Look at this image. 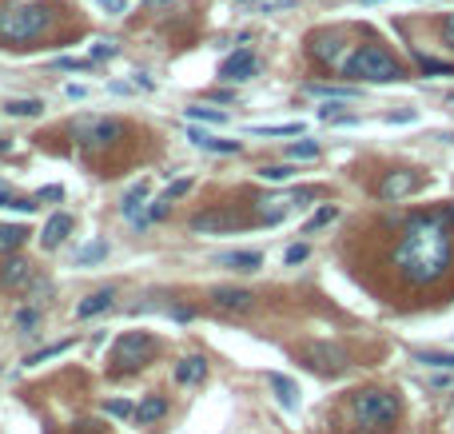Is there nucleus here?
Masks as SVG:
<instances>
[{"mask_svg":"<svg viewBox=\"0 0 454 434\" xmlns=\"http://www.w3.org/2000/svg\"><path fill=\"white\" fill-rule=\"evenodd\" d=\"M454 243L451 227L442 215H415L403 227V235L390 251V267L399 271L406 287H435L442 275L451 271Z\"/></svg>","mask_w":454,"mask_h":434,"instance_id":"nucleus-1","label":"nucleus"},{"mask_svg":"<svg viewBox=\"0 0 454 434\" xmlns=\"http://www.w3.org/2000/svg\"><path fill=\"white\" fill-rule=\"evenodd\" d=\"M52 20H56V4H8L0 8V44L24 48L48 33Z\"/></svg>","mask_w":454,"mask_h":434,"instance_id":"nucleus-2","label":"nucleus"},{"mask_svg":"<svg viewBox=\"0 0 454 434\" xmlns=\"http://www.w3.org/2000/svg\"><path fill=\"white\" fill-rule=\"evenodd\" d=\"M339 72L343 76H351V80H367V84H390V80H403L406 76L403 64H399L387 48H379V44H363V48H355L339 64Z\"/></svg>","mask_w":454,"mask_h":434,"instance_id":"nucleus-3","label":"nucleus"},{"mask_svg":"<svg viewBox=\"0 0 454 434\" xmlns=\"http://www.w3.org/2000/svg\"><path fill=\"white\" fill-rule=\"evenodd\" d=\"M347 415L358 431H387L399 418V399L390 390H355L347 399Z\"/></svg>","mask_w":454,"mask_h":434,"instance_id":"nucleus-4","label":"nucleus"},{"mask_svg":"<svg viewBox=\"0 0 454 434\" xmlns=\"http://www.w3.org/2000/svg\"><path fill=\"white\" fill-rule=\"evenodd\" d=\"M160 354V343L147 331H124L112 347V374H136Z\"/></svg>","mask_w":454,"mask_h":434,"instance_id":"nucleus-5","label":"nucleus"},{"mask_svg":"<svg viewBox=\"0 0 454 434\" xmlns=\"http://www.w3.org/2000/svg\"><path fill=\"white\" fill-rule=\"evenodd\" d=\"M68 132L80 147H92V152H104V147L124 140V124L116 116H80V120H72Z\"/></svg>","mask_w":454,"mask_h":434,"instance_id":"nucleus-6","label":"nucleus"},{"mask_svg":"<svg viewBox=\"0 0 454 434\" xmlns=\"http://www.w3.org/2000/svg\"><path fill=\"white\" fill-rule=\"evenodd\" d=\"M303 359H307L319 374H339V370L351 367V354L343 351V347H335V343H307V347H303Z\"/></svg>","mask_w":454,"mask_h":434,"instance_id":"nucleus-7","label":"nucleus"},{"mask_svg":"<svg viewBox=\"0 0 454 434\" xmlns=\"http://www.w3.org/2000/svg\"><path fill=\"white\" fill-rule=\"evenodd\" d=\"M422 188V172L415 168H399V172H387L379 179V199H403V195H415Z\"/></svg>","mask_w":454,"mask_h":434,"instance_id":"nucleus-8","label":"nucleus"},{"mask_svg":"<svg viewBox=\"0 0 454 434\" xmlns=\"http://www.w3.org/2000/svg\"><path fill=\"white\" fill-rule=\"evenodd\" d=\"M251 76H260V60H255L251 48L231 52L224 64H219V80H227V84H244V80H251Z\"/></svg>","mask_w":454,"mask_h":434,"instance_id":"nucleus-9","label":"nucleus"},{"mask_svg":"<svg viewBox=\"0 0 454 434\" xmlns=\"http://www.w3.org/2000/svg\"><path fill=\"white\" fill-rule=\"evenodd\" d=\"M307 52L319 60V64L339 68V64H343V36H339V33H315V36L307 40Z\"/></svg>","mask_w":454,"mask_h":434,"instance_id":"nucleus-10","label":"nucleus"},{"mask_svg":"<svg viewBox=\"0 0 454 434\" xmlns=\"http://www.w3.org/2000/svg\"><path fill=\"white\" fill-rule=\"evenodd\" d=\"M211 307L215 311H235V315H244V311H251L255 307V295L251 291H244V287H215L211 291Z\"/></svg>","mask_w":454,"mask_h":434,"instance_id":"nucleus-11","label":"nucleus"},{"mask_svg":"<svg viewBox=\"0 0 454 434\" xmlns=\"http://www.w3.org/2000/svg\"><path fill=\"white\" fill-rule=\"evenodd\" d=\"M244 219L235 215V211H224V208H211V211H199V215H192V231H203V235H211V231H231V227H239Z\"/></svg>","mask_w":454,"mask_h":434,"instance_id":"nucleus-12","label":"nucleus"},{"mask_svg":"<svg viewBox=\"0 0 454 434\" xmlns=\"http://www.w3.org/2000/svg\"><path fill=\"white\" fill-rule=\"evenodd\" d=\"M33 263L28 259H20V255H8L4 259V267H0V287L4 291H20V287H28L33 283Z\"/></svg>","mask_w":454,"mask_h":434,"instance_id":"nucleus-13","label":"nucleus"},{"mask_svg":"<svg viewBox=\"0 0 454 434\" xmlns=\"http://www.w3.org/2000/svg\"><path fill=\"white\" fill-rule=\"evenodd\" d=\"M295 195H263L260 204H255V219L260 224H279L287 211H291Z\"/></svg>","mask_w":454,"mask_h":434,"instance_id":"nucleus-14","label":"nucleus"},{"mask_svg":"<svg viewBox=\"0 0 454 434\" xmlns=\"http://www.w3.org/2000/svg\"><path fill=\"white\" fill-rule=\"evenodd\" d=\"M112 303H116V287H100V291H92L88 299H80V303H76V319L104 315V311H112Z\"/></svg>","mask_w":454,"mask_h":434,"instance_id":"nucleus-15","label":"nucleus"},{"mask_svg":"<svg viewBox=\"0 0 454 434\" xmlns=\"http://www.w3.org/2000/svg\"><path fill=\"white\" fill-rule=\"evenodd\" d=\"M188 140H192L195 147H203V152H219V156H239V140H219V136H208V132L192 128L188 132Z\"/></svg>","mask_w":454,"mask_h":434,"instance_id":"nucleus-16","label":"nucleus"},{"mask_svg":"<svg viewBox=\"0 0 454 434\" xmlns=\"http://www.w3.org/2000/svg\"><path fill=\"white\" fill-rule=\"evenodd\" d=\"M203 379H208V359L203 354H188V359L176 363V383L192 386V383H203Z\"/></svg>","mask_w":454,"mask_h":434,"instance_id":"nucleus-17","label":"nucleus"},{"mask_svg":"<svg viewBox=\"0 0 454 434\" xmlns=\"http://www.w3.org/2000/svg\"><path fill=\"white\" fill-rule=\"evenodd\" d=\"M267 383H271V390H275V399H279L283 410H299V386H295L287 374L271 370V374H267Z\"/></svg>","mask_w":454,"mask_h":434,"instance_id":"nucleus-18","label":"nucleus"},{"mask_svg":"<svg viewBox=\"0 0 454 434\" xmlns=\"http://www.w3.org/2000/svg\"><path fill=\"white\" fill-rule=\"evenodd\" d=\"M68 231H72V215H64V211H60V215H52L48 224H44V231H40V247H60V243L68 239Z\"/></svg>","mask_w":454,"mask_h":434,"instance_id":"nucleus-19","label":"nucleus"},{"mask_svg":"<svg viewBox=\"0 0 454 434\" xmlns=\"http://www.w3.org/2000/svg\"><path fill=\"white\" fill-rule=\"evenodd\" d=\"M147 179H140V183H131L128 195L120 199V211H124V219H131V224H140V211H144V199H147Z\"/></svg>","mask_w":454,"mask_h":434,"instance_id":"nucleus-20","label":"nucleus"},{"mask_svg":"<svg viewBox=\"0 0 454 434\" xmlns=\"http://www.w3.org/2000/svg\"><path fill=\"white\" fill-rule=\"evenodd\" d=\"M167 415V399H163V395H147L144 402H140V406H136V422H140V426H152V422H160V418Z\"/></svg>","mask_w":454,"mask_h":434,"instance_id":"nucleus-21","label":"nucleus"},{"mask_svg":"<svg viewBox=\"0 0 454 434\" xmlns=\"http://www.w3.org/2000/svg\"><path fill=\"white\" fill-rule=\"evenodd\" d=\"M215 263H219V267H231V271H260L263 255L260 251H227V255H219Z\"/></svg>","mask_w":454,"mask_h":434,"instance_id":"nucleus-22","label":"nucleus"},{"mask_svg":"<svg viewBox=\"0 0 454 434\" xmlns=\"http://www.w3.org/2000/svg\"><path fill=\"white\" fill-rule=\"evenodd\" d=\"M24 239H28V227H20V224H0V255H12L17 247H24Z\"/></svg>","mask_w":454,"mask_h":434,"instance_id":"nucleus-23","label":"nucleus"},{"mask_svg":"<svg viewBox=\"0 0 454 434\" xmlns=\"http://www.w3.org/2000/svg\"><path fill=\"white\" fill-rule=\"evenodd\" d=\"M100 259H108V243L104 239L80 247V251H76V267H92V263H100Z\"/></svg>","mask_w":454,"mask_h":434,"instance_id":"nucleus-24","label":"nucleus"},{"mask_svg":"<svg viewBox=\"0 0 454 434\" xmlns=\"http://www.w3.org/2000/svg\"><path fill=\"white\" fill-rule=\"evenodd\" d=\"M72 351V338H60V343H52V347H40V351H33L28 359H24V367H36V363H44V359H56V354Z\"/></svg>","mask_w":454,"mask_h":434,"instance_id":"nucleus-25","label":"nucleus"},{"mask_svg":"<svg viewBox=\"0 0 454 434\" xmlns=\"http://www.w3.org/2000/svg\"><path fill=\"white\" fill-rule=\"evenodd\" d=\"M307 92H315V96H327V100H355V96H358L355 88H339V84H307Z\"/></svg>","mask_w":454,"mask_h":434,"instance_id":"nucleus-26","label":"nucleus"},{"mask_svg":"<svg viewBox=\"0 0 454 434\" xmlns=\"http://www.w3.org/2000/svg\"><path fill=\"white\" fill-rule=\"evenodd\" d=\"M331 219H339V208H335V204H323V208H319V211H315V215L307 219V224H303V231L311 235V231H319V227H327Z\"/></svg>","mask_w":454,"mask_h":434,"instance_id":"nucleus-27","label":"nucleus"},{"mask_svg":"<svg viewBox=\"0 0 454 434\" xmlns=\"http://www.w3.org/2000/svg\"><path fill=\"white\" fill-rule=\"evenodd\" d=\"M4 112L8 116H40L44 112V100H12V104H4Z\"/></svg>","mask_w":454,"mask_h":434,"instance_id":"nucleus-28","label":"nucleus"},{"mask_svg":"<svg viewBox=\"0 0 454 434\" xmlns=\"http://www.w3.org/2000/svg\"><path fill=\"white\" fill-rule=\"evenodd\" d=\"M419 68H422V72H430V76H454V64L435 60V56H422V52H419Z\"/></svg>","mask_w":454,"mask_h":434,"instance_id":"nucleus-29","label":"nucleus"},{"mask_svg":"<svg viewBox=\"0 0 454 434\" xmlns=\"http://www.w3.org/2000/svg\"><path fill=\"white\" fill-rule=\"evenodd\" d=\"M419 363H426V367H442V370H454V354H446V351H419Z\"/></svg>","mask_w":454,"mask_h":434,"instance_id":"nucleus-30","label":"nucleus"},{"mask_svg":"<svg viewBox=\"0 0 454 434\" xmlns=\"http://www.w3.org/2000/svg\"><path fill=\"white\" fill-rule=\"evenodd\" d=\"M295 168H287V163H271V168H260V179H267V183H283V179H291Z\"/></svg>","mask_w":454,"mask_h":434,"instance_id":"nucleus-31","label":"nucleus"},{"mask_svg":"<svg viewBox=\"0 0 454 434\" xmlns=\"http://www.w3.org/2000/svg\"><path fill=\"white\" fill-rule=\"evenodd\" d=\"M188 120H203V124H227V112H219V108H188Z\"/></svg>","mask_w":454,"mask_h":434,"instance_id":"nucleus-32","label":"nucleus"},{"mask_svg":"<svg viewBox=\"0 0 454 434\" xmlns=\"http://www.w3.org/2000/svg\"><path fill=\"white\" fill-rule=\"evenodd\" d=\"M287 156H291V160H315V156H319V144H315V140H299V144L287 147Z\"/></svg>","mask_w":454,"mask_h":434,"instance_id":"nucleus-33","label":"nucleus"},{"mask_svg":"<svg viewBox=\"0 0 454 434\" xmlns=\"http://www.w3.org/2000/svg\"><path fill=\"white\" fill-rule=\"evenodd\" d=\"M104 410H108L112 418H131V415H136V406H131L128 399H108V402H104Z\"/></svg>","mask_w":454,"mask_h":434,"instance_id":"nucleus-34","label":"nucleus"},{"mask_svg":"<svg viewBox=\"0 0 454 434\" xmlns=\"http://www.w3.org/2000/svg\"><path fill=\"white\" fill-rule=\"evenodd\" d=\"M255 136H299L303 124H271V128H251Z\"/></svg>","mask_w":454,"mask_h":434,"instance_id":"nucleus-35","label":"nucleus"},{"mask_svg":"<svg viewBox=\"0 0 454 434\" xmlns=\"http://www.w3.org/2000/svg\"><path fill=\"white\" fill-rule=\"evenodd\" d=\"M307 255H311V247H307V243H295V247H287L283 263H287V267H299V263H303Z\"/></svg>","mask_w":454,"mask_h":434,"instance_id":"nucleus-36","label":"nucleus"},{"mask_svg":"<svg viewBox=\"0 0 454 434\" xmlns=\"http://www.w3.org/2000/svg\"><path fill=\"white\" fill-rule=\"evenodd\" d=\"M36 323H40V311H33V307H20V311H17V327L33 331Z\"/></svg>","mask_w":454,"mask_h":434,"instance_id":"nucleus-37","label":"nucleus"},{"mask_svg":"<svg viewBox=\"0 0 454 434\" xmlns=\"http://www.w3.org/2000/svg\"><path fill=\"white\" fill-rule=\"evenodd\" d=\"M56 68H64V72H88V68H92V60H72V56H60V60H56Z\"/></svg>","mask_w":454,"mask_h":434,"instance_id":"nucleus-38","label":"nucleus"},{"mask_svg":"<svg viewBox=\"0 0 454 434\" xmlns=\"http://www.w3.org/2000/svg\"><path fill=\"white\" fill-rule=\"evenodd\" d=\"M188 192H192V179H176V183H172V188L163 192V199L172 204V199H179V195H188Z\"/></svg>","mask_w":454,"mask_h":434,"instance_id":"nucleus-39","label":"nucleus"},{"mask_svg":"<svg viewBox=\"0 0 454 434\" xmlns=\"http://www.w3.org/2000/svg\"><path fill=\"white\" fill-rule=\"evenodd\" d=\"M8 208H12V211H28V215H33L40 204H36V195H33V199H24V195H12V204H8Z\"/></svg>","mask_w":454,"mask_h":434,"instance_id":"nucleus-40","label":"nucleus"},{"mask_svg":"<svg viewBox=\"0 0 454 434\" xmlns=\"http://www.w3.org/2000/svg\"><path fill=\"white\" fill-rule=\"evenodd\" d=\"M72 434H104V426H100L96 418H92V422L84 418V422H76V426H72Z\"/></svg>","mask_w":454,"mask_h":434,"instance_id":"nucleus-41","label":"nucleus"},{"mask_svg":"<svg viewBox=\"0 0 454 434\" xmlns=\"http://www.w3.org/2000/svg\"><path fill=\"white\" fill-rule=\"evenodd\" d=\"M100 8H108L112 17H120V12H128V0H96Z\"/></svg>","mask_w":454,"mask_h":434,"instance_id":"nucleus-42","label":"nucleus"},{"mask_svg":"<svg viewBox=\"0 0 454 434\" xmlns=\"http://www.w3.org/2000/svg\"><path fill=\"white\" fill-rule=\"evenodd\" d=\"M108 56H116V44H112V40H104V44H96V48H92V60H108Z\"/></svg>","mask_w":454,"mask_h":434,"instance_id":"nucleus-43","label":"nucleus"},{"mask_svg":"<svg viewBox=\"0 0 454 434\" xmlns=\"http://www.w3.org/2000/svg\"><path fill=\"white\" fill-rule=\"evenodd\" d=\"M36 199H64V188L48 183V188H40V192H36Z\"/></svg>","mask_w":454,"mask_h":434,"instance_id":"nucleus-44","label":"nucleus"},{"mask_svg":"<svg viewBox=\"0 0 454 434\" xmlns=\"http://www.w3.org/2000/svg\"><path fill=\"white\" fill-rule=\"evenodd\" d=\"M442 40H446V48H454V17L442 20Z\"/></svg>","mask_w":454,"mask_h":434,"instance_id":"nucleus-45","label":"nucleus"},{"mask_svg":"<svg viewBox=\"0 0 454 434\" xmlns=\"http://www.w3.org/2000/svg\"><path fill=\"white\" fill-rule=\"evenodd\" d=\"M8 204H12V188L0 179V208H8Z\"/></svg>","mask_w":454,"mask_h":434,"instance_id":"nucleus-46","label":"nucleus"},{"mask_svg":"<svg viewBox=\"0 0 454 434\" xmlns=\"http://www.w3.org/2000/svg\"><path fill=\"white\" fill-rule=\"evenodd\" d=\"M387 120H390V124H410V120H415V112H390Z\"/></svg>","mask_w":454,"mask_h":434,"instance_id":"nucleus-47","label":"nucleus"},{"mask_svg":"<svg viewBox=\"0 0 454 434\" xmlns=\"http://www.w3.org/2000/svg\"><path fill=\"white\" fill-rule=\"evenodd\" d=\"M144 4H152V8H172L176 0H144Z\"/></svg>","mask_w":454,"mask_h":434,"instance_id":"nucleus-48","label":"nucleus"},{"mask_svg":"<svg viewBox=\"0 0 454 434\" xmlns=\"http://www.w3.org/2000/svg\"><path fill=\"white\" fill-rule=\"evenodd\" d=\"M4 152H12V140H4V136H0V156H4Z\"/></svg>","mask_w":454,"mask_h":434,"instance_id":"nucleus-49","label":"nucleus"},{"mask_svg":"<svg viewBox=\"0 0 454 434\" xmlns=\"http://www.w3.org/2000/svg\"><path fill=\"white\" fill-rule=\"evenodd\" d=\"M446 219H451V224H454V204H451V208H446Z\"/></svg>","mask_w":454,"mask_h":434,"instance_id":"nucleus-50","label":"nucleus"},{"mask_svg":"<svg viewBox=\"0 0 454 434\" xmlns=\"http://www.w3.org/2000/svg\"><path fill=\"white\" fill-rule=\"evenodd\" d=\"M363 4H371V0H363Z\"/></svg>","mask_w":454,"mask_h":434,"instance_id":"nucleus-51","label":"nucleus"}]
</instances>
